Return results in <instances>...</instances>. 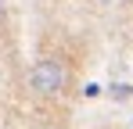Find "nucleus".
Here are the masks:
<instances>
[{"instance_id":"nucleus-2","label":"nucleus","mask_w":133,"mask_h":129,"mask_svg":"<svg viewBox=\"0 0 133 129\" xmlns=\"http://www.w3.org/2000/svg\"><path fill=\"white\" fill-rule=\"evenodd\" d=\"M43 129H61V126H43Z\"/></svg>"},{"instance_id":"nucleus-1","label":"nucleus","mask_w":133,"mask_h":129,"mask_svg":"<svg viewBox=\"0 0 133 129\" xmlns=\"http://www.w3.org/2000/svg\"><path fill=\"white\" fill-rule=\"evenodd\" d=\"M65 64L58 61V58H40V61L32 64V72H29V83L32 90L40 93V97H58L61 90H65Z\"/></svg>"},{"instance_id":"nucleus-3","label":"nucleus","mask_w":133,"mask_h":129,"mask_svg":"<svg viewBox=\"0 0 133 129\" xmlns=\"http://www.w3.org/2000/svg\"><path fill=\"white\" fill-rule=\"evenodd\" d=\"M0 4H4V0H0Z\"/></svg>"}]
</instances>
